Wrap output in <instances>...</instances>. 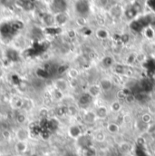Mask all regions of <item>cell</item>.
<instances>
[{"mask_svg": "<svg viewBox=\"0 0 155 156\" xmlns=\"http://www.w3.org/2000/svg\"><path fill=\"white\" fill-rule=\"evenodd\" d=\"M25 25L20 20L5 21L0 24V37L5 41L15 38L17 34L24 28Z\"/></svg>", "mask_w": 155, "mask_h": 156, "instance_id": "cell-1", "label": "cell"}, {"mask_svg": "<svg viewBox=\"0 0 155 156\" xmlns=\"http://www.w3.org/2000/svg\"><path fill=\"white\" fill-rule=\"evenodd\" d=\"M67 7L68 4L66 0H52L50 4V9L54 15L66 12Z\"/></svg>", "mask_w": 155, "mask_h": 156, "instance_id": "cell-2", "label": "cell"}, {"mask_svg": "<svg viewBox=\"0 0 155 156\" xmlns=\"http://www.w3.org/2000/svg\"><path fill=\"white\" fill-rule=\"evenodd\" d=\"M30 129L27 127H19L16 131V138L17 141H21V142H27L30 139Z\"/></svg>", "mask_w": 155, "mask_h": 156, "instance_id": "cell-3", "label": "cell"}, {"mask_svg": "<svg viewBox=\"0 0 155 156\" xmlns=\"http://www.w3.org/2000/svg\"><path fill=\"white\" fill-rule=\"evenodd\" d=\"M16 5L23 10L30 12L36 8L37 0H16Z\"/></svg>", "mask_w": 155, "mask_h": 156, "instance_id": "cell-4", "label": "cell"}, {"mask_svg": "<svg viewBox=\"0 0 155 156\" xmlns=\"http://www.w3.org/2000/svg\"><path fill=\"white\" fill-rule=\"evenodd\" d=\"M54 87L65 94L69 89V83L65 78H56L54 81Z\"/></svg>", "mask_w": 155, "mask_h": 156, "instance_id": "cell-5", "label": "cell"}, {"mask_svg": "<svg viewBox=\"0 0 155 156\" xmlns=\"http://www.w3.org/2000/svg\"><path fill=\"white\" fill-rule=\"evenodd\" d=\"M76 10L78 14L83 17L89 12V4L87 0H78L76 3Z\"/></svg>", "mask_w": 155, "mask_h": 156, "instance_id": "cell-6", "label": "cell"}, {"mask_svg": "<svg viewBox=\"0 0 155 156\" xmlns=\"http://www.w3.org/2000/svg\"><path fill=\"white\" fill-rule=\"evenodd\" d=\"M5 58L12 63H17L20 61V54L18 50L15 48H8L5 51Z\"/></svg>", "mask_w": 155, "mask_h": 156, "instance_id": "cell-7", "label": "cell"}, {"mask_svg": "<svg viewBox=\"0 0 155 156\" xmlns=\"http://www.w3.org/2000/svg\"><path fill=\"white\" fill-rule=\"evenodd\" d=\"M98 84L100 85L102 92H104V93H109L114 88V83H113L112 79L108 77L102 78L99 81Z\"/></svg>", "mask_w": 155, "mask_h": 156, "instance_id": "cell-8", "label": "cell"}, {"mask_svg": "<svg viewBox=\"0 0 155 156\" xmlns=\"http://www.w3.org/2000/svg\"><path fill=\"white\" fill-rule=\"evenodd\" d=\"M92 98H95V97H99L101 95L102 89L100 87V85L98 83H93L90 84L87 88V92H86Z\"/></svg>", "mask_w": 155, "mask_h": 156, "instance_id": "cell-9", "label": "cell"}, {"mask_svg": "<svg viewBox=\"0 0 155 156\" xmlns=\"http://www.w3.org/2000/svg\"><path fill=\"white\" fill-rule=\"evenodd\" d=\"M68 134H69V136L71 138L77 140L83 135V131H82V129H81V127L79 125L74 124V125H71L68 128Z\"/></svg>", "mask_w": 155, "mask_h": 156, "instance_id": "cell-10", "label": "cell"}, {"mask_svg": "<svg viewBox=\"0 0 155 156\" xmlns=\"http://www.w3.org/2000/svg\"><path fill=\"white\" fill-rule=\"evenodd\" d=\"M99 119L96 116V114L94 111H87L83 114V122L87 123V124H93L95 122H97Z\"/></svg>", "mask_w": 155, "mask_h": 156, "instance_id": "cell-11", "label": "cell"}, {"mask_svg": "<svg viewBox=\"0 0 155 156\" xmlns=\"http://www.w3.org/2000/svg\"><path fill=\"white\" fill-rule=\"evenodd\" d=\"M54 16H55V24L58 27L65 26L68 22L69 17H68V15L66 14V12L59 13V14H56Z\"/></svg>", "mask_w": 155, "mask_h": 156, "instance_id": "cell-12", "label": "cell"}, {"mask_svg": "<svg viewBox=\"0 0 155 156\" xmlns=\"http://www.w3.org/2000/svg\"><path fill=\"white\" fill-rule=\"evenodd\" d=\"M109 109L105 106V105H100V106H97V108L94 110L95 114H96V116L98 117L99 120H103V119H105L107 118L108 115H109Z\"/></svg>", "mask_w": 155, "mask_h": 156, "instance_id": "cell-13", "label": "cell"}, {"mask_svg": "<svg viewBox=\"0 0 155 156\" xmlns=\"http://www.w3.org/2000/svg\"><path fill=\"white\" fill-rule=\"evenodd\" d=\"M42 21L47 27H53L55 24V16L50 13H44L42 16Z\"/></svg>", "mask_w": 155, "mask_h": 156, "instance_id": "cell-14", "label": "cell"}, {"mask_svg": "<svg viewBox=\"0 0 155 156\" xmlns=\"http://www.w3.org/2000/svg\"><path fill=\"white\" fill-rule=\"evenodd\" d=\"M27 149H28V144H27V142L17 141L16 144H15V150L19 154H23L26 153Z\"/></svg>", "mask_w": 155, "mask_h": 156, "instance_id": "cell-15", "label": "cell"}, {"mask_svg": "<svg viewBox=\"0 0 155 156\" xmlns=\"http://www.w3.org/2000/svg\"><path fill=\"white\" fill-rule=\"evenodd\" d=\"M106 131L111 133V134H114V135H116L120 133V125L114 122H110L107 123L106 125Z\"/></svg>", "mask_w": 155, "mask_h": 156, "instance_id": "cell-16", "label": "cell"}, {"mask_svg": "<svg viewBox=\"0 0 155 156\" xmlns=\"http://www.w3.org/2000/svg\"><path fill=\"white\" fill-rule=\"evenodd\" d=\"M118 146H119V149H120L121 153L122 154H124V155H126L127 154H129L132 151V145L131 144V143H129L127 141L122 142L121 144H118Z\"/></svg>", "mask_w": 155, "mask_h": 156, "instance_id": "cell-17", "label": "cell"}, {"mask_svg": "<svg viewBox=\"0 0 155 156\" xmlns=\"http://www.w3.org/2000/svg\"><path fill=\"white\" fill-rule=\"evenodd\" d=\"M122 109V102L119 99L113 101L110 104V105H109V110L111 112L114 113V114H117V113L121 112Z\"/></svg>", "mask_w": 155, "mask_h": 156, "instance_id": "cell-18", "label": "cell"}, {"mask_svg": "<svg viewBox=\"0 0 155 156\" xmlns=\"http://www.w3.org/2000/svg\"><path fill=\"white\" fill-rule=\"evenodd\" d=\"M91 101H92V97L87 93H85L80 96V98L78 99V104L80 106H86L91 103Z\"/></svg>", "mask_w": 155, "mask_h": 156, "instance_id": "cell-19", "label": "cell"}, {"mask_svg": "<svg viewBox=\"0 0 155 156\" xmlns=\"http://www.w3.org/2000/svg\"><path fill=\"white\" fill-rule=\"evenodd\" d=\"M66 74H67V76L70 78L71 80H76L78 78V76H79V75H80L78 69L75 68V67H70V68H68Z\"/></svg>", "mask_w": 155, "mask_h": 156, "instance_id": "cell-20", "label": "cell"}, {"mask_svg": "<svg viewBox=\"0 0 155 156\" xmlns=\"http://www.w3.org/2000/svg\"><path fill=\"white\" fill-rule=\"evenodd\" d=\"M141 120L143 123L149 125L150 123H152V121H153V116L150 113L146 112V113H143L141 116Z\"/></svg>", "mask_w": 155, "mask_h": 156, "instance_id": "cell-21", "label": "cell"}, {"mask_svg": "<svg viewBox=\"0 0 155 156\" xmlns=\"http://www.w3.org/2000/svg\"><path fill=\"white\" fill-rule=\"evenodd\" d=\"M26 120H27L26 115L25 113H22V112H19L16 116V121L19 124H24L26 122Z\"/></svg>", "mask_w": 155, "mask_h": 156, "instance_id": "cell-22", "label": "cell"}, {"mask_svg": "<svg viewBox=\"0 0 155 156\" xmlns=\"http://www.w3.org/2000/svg\"><path fill=\"white\" fill-rule=\"evenodd\" d=\"M64 94H65L64 93L58 91V90L55 89V88H54V90L52 91V97H53L55 100H56V101L62 100V99L64 98Z\"/></svg>", "mask_w": 155, "mask_h": 156, "instance_id": "cell-23", "label": "cell"}, {"mask_svg": "<svg viewBox=\"0 0 155 156\" xmlns=\"http://www.w3.org/2000/svg\"><path fill=\"white\" fill-rule=\"evenodd\" d=\"M122 122L124 124H131L133 122V117H132V115L131 114L126 113V114L122 115Z\"/></svg>", "mask_w": 155, "mask_h": 156, "instance_id": "cell-24", "label": "cell"}, {"mask_svg": "<svg viewBox=\"0 0 155 156\" xmlns=\"http://www.w3.org/2000/svg\"><path fill=\"white\" fill-rule=\"evenodd\" d=\"M95 34H96V37L99 39H106L109 37V33L105 29H103V28L98 29Z\"/></svg>", "mask_w": 155, "mask_h": 156, "instance_id": "cell-25", "label": "cell"}, {"mask_svg": "<svg viewBox=\"0 0 155 156\" xmlns=\"http://www.w3.org/2000/svg\"><path fill=\"white\" fill-rule=\"evenodd\" d=\"M94 139L99 143H103L105 140V133L103 131H98L94 134Z\"/></svg>", "mask_w": 155, "mask_h": 156, "instance_id": "cell-26", "label": "cell"}, {"mask_svg": "<svg viewBox=\"0 0 155 156\" xmlns=\"http://www.w3.org/2000/svg\"><path fill=\"white\" fill-rule=\"evenodd\" d=\"M23 98H20V97H16L15 100H13V105L15 108H17V109H20L23 107Z\"/></svg>", "mask_w": 155, "mask_h": 156, "instance_id": "cell-27", "label": "cell"}, {"mask_svg": "<svg viewBox=\"0 0 155 156\" xmlns=\"http://www.w3.org/2000/svg\"><path fill=\"white\" fill-rule=\"evenodd\" d=\"M1 135L3 136L4 140H9L11 138V133L8 129H4L1 131Z\"/></svg>", "mask_w": 155, "mask_h": 156, "instance_id": "cell-28", "label": "cell"}, {"mask_svg": "<svg viewBox=\"0 0 155 156\" xmlns=\"http://www.w3.org/2000/svg\"><path fill=\"white\" fill-rule=\"evenodd\" d=\"M77 113V110L75 106H68L67 107V114L70 115H76V114Z\"/></svg>", "mask_w": 155, "mask_h": 156, "instance_id": "cell-29", "label": "cell"}, {"mask_svg": "<svg viewBox=\"0 0 155 156\" xmlns=\"http://www.w3.org/2000/svg\"><path fill=\"white\" fill-rule=\"evenodd\" d=\"M155 132V123H150L147 127V133L151 135Z\"/></svg>", "mask_w": 155, "mask_h": 156, "instance_id": "cell-30", "label": "cell"}, {"mask_svg": "<svg viewBox=\"0 0 155 156\" xmlns=\"http://www.w3.org/2000/svg\"><path fill=\"white\" fill-rule=\"evenodd\" d=\"M152 136H153V139H155V132L153 133V134H152Z\"/></svg>", "mask_w": 155, "mask_h": 156, "instance_id": "cell-31", "label": "cell"}, {"mask_svg": "<svg viewBox=\"0 0 155 156\" xmlns=\"http://www.w3.org/2000/svg\"><path fill=\"white\" fill-rule=\"evenodd\" d=\"M4 2H5V0H0V3L1 4H4Z\"/></svg>", "mask_w": 155, "mask_h": 156, "instance_id": "cell-32", "label": "cell"}, {"mask_svg": "<svg viewBox=\"0 0 155 156\" xmlns=\"http://www.w3.org/2000/svg\"><path fill=\"white\" fill-rule=\"evenodd\" d=\"M154 154H155V148H154Z\"/></svg>", "mask_w": 155, "mask_h": 156, "instance_id": "cell-33", "label": "cell"}, {"mask_svg": "<svg viewBox=\"0 0 155 156\" xmlns=\"http://www.w3.org/2000/svg\"><path fill=\"white\" fill-rule=\"evenodd\" d=\"M123 156H125V155H124V154H123Z\"/></svg>", "mask_w": 155, "mask_h": 156, "instance_id": "cell-34", "label": "cell"}]
</instances>
